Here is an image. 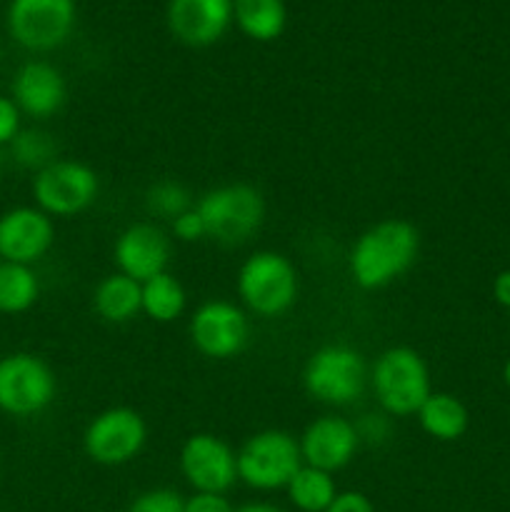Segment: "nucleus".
Wrapping results in <instances>:
<instances>
[{"label":"nucleus","instance_id":"12","mask_svg":"<svg viewBox=\"0 0 510 512\" xmlns=\"http://www.w3.org/2000/svg\"><path fill=\"white\" fill-rule=\"evenodd\" d=\"M180 473L195 493L225 495L238 483V455L213 433H195L180 445Z\"/></svg>","mask_w":510,"mask_h":512},{"label":"nucleus","instance_id":"16","mask_svg":"<svg viewBox=\"0 0 510 512\" xmlns=\"http://www.w3.org/2000/svg\"><path fill=\"white\" fill-rule=\"evenodd\" d=\"M165 18L175 40L190 48H208L233 23V0H170Z\"/></svg>","mask_w":510,"mask_h":512},{"label":"nucleus","instance_id":"28","mask_svg":"<svg viewBox=\"0 0 510 512\" xmlns=\"http://www.w3.org/2000/svg\"><path fill=\"white\" fill-rule=\"evenodd\" d=\"M170 233L180 243H200V240L208 238V230H205V223L198 210H195V205L180 213L175 220H170Z\"/></svg>","mask_w":510,"mask_h":512},{"label":"nucleus","instance_id":"31","mask_svg":"<svg viewBox=\"0 0 510 512\" xmlns=\"http://www.w3.org/2000/svg\"><path fill=\"white\" fill-rule=\"evenodd\" d=\"M325 512H375V505L370 503V498L358 490H345L338 493V498L330 503V508Z\"/></svg>","mask_w":510,"mask_h":512},{"label":"nucleus","instance_id":"15","mask_svg":"<svg viewBox=\"0 0 510 512\" xmlns=\"http://www.w3.org/2000/svg\"><path fill=\"white\" fill-rule=\"evenodd\" d=\"M173 255V245L165 230L155 223H133L115 238L113 263L118 273L145 283L165 273Z\"/></svg>","mask_w":510,"mask_h":512},{"label":"nucleus","instance_id":"7","mask_svg":"<svg viewBox=\"0 0 510 512\" xmlns=\"http://www.w3.org/2000/svg\"><path fill=\"white\" fill-rule=\"evenodd\" d=\"M58 378L35 353H8L0 358V413L30 418L53 405Z\"/></svg>","mask_w":510,"mask_h":512},{"label":"nucleus","instance_id":"29","mask_svg":"<svg viewBox=\"0 0 510 512\" xmlns=\"http://www.w3.org/2000/svg\"><path fill=\"white\" fill-rule=\"evenodd\" d=\"M20 120H23V113H20L18 105L13 103V98L0 95V148L13 143L15 135L23 130Z\"/></svg>","mask_w":510,"mask_h":512},{"label":"nucleus","instance_id":"34","mask_svg":"<svg viewBox=\"0 0 510 512\" xmlns=\"http://www.w3.org/2000/svg\"><path fill=\"white\" fill-rule=\"evenodd\" d=\"M503 383L510 388V358L505 360V365H503Z\"/></svg>","mask_w":510,"mask_h":512},{"label":"nucleus","instance_id":"10","mask_svg":"<svg viewBox=\"0 0 510 512\" xmlns=\"http://www.w3.org/2000/svg\"><path fill=\"white\" fill-rule=\"evenodd\" d=\"M75 28V0H10V38L30 53L60 48Z\"/></svg>","mask_w":510,"mask_h":512},{"label":"nucleus","instance_id":"14","mask_svg":"<svg viewBox=\"0 0 510 512\" xmlns=\"http://www.w3.org/2000/svg\"><path fill=\"white\" fill-rule=\"evenodd\" d=\"M298 445L303 465L335 475L353 463L360 448V438L355 423H350L348 418L320 415L300 433Z\"/></svg>","mask_w":510,"mask_h":512},{"label":"nucleus","instance_id":"1","mask_svg":"<svg viewBox=\"0 0 510 512\" xmlns=\"http://www.w3.org/2000/svg\"><path fill=\"white\" fill-rule=\"evenodd\" d=\"M420 255V233L403 218H388L358 235L348 255L350 280L360 290H383L403 278Z\"/></svg>","mask_w":510,"mask_h":512},{"label":"nucleus","instance_id":"4","mask_svg":"<svg viewBox=\"0 0 510 512\" xmlns=\"http://www.w3.org/2000/svg\"><path fill=\"white\" fill-rule=\"evenodd\" d=\"M195 210L203 218L208 238L220 245H243L263 228L265 200L248 183H228L200 195Z\"/></svg>","mask_w":510,"mask_h":512},{"label":"nucleus","instance_id":"30","mask_svg":"<svg viewBox=\"0 0 510 512\" xmlns=\"http://www.w3.org/2000/svg\"><path fill=\"white\" fill-rule=\"evenodd\" d=\"M183 512H235L230 500L218 493H193L185 500Z\"/></svg>","mask_w":510,"mask_h":512},{"label":"nucleus","instance_id":"19","mask_svg":"<svg viewBox=\"0 0 510 512\" xmlns=\"http://www.w3.org/2000/svg\"><path fill=\"white\" fill-rule=\"evenodd\" d=\"M140 293L138 280L128 278L123 273H110L95 285L93 290V308L105 323L123 325L130 323L140 313Z\"/></svg>","mask_w":510,"mask_h":512},{"label":"nucleus","instance_id":"3","mask_svg":"<svg viewBox=\"0 0 510 512\" xmlns=\"http://www.w3.org/2000/svg\"><path fill=\"white\" fill-rule=\"evenodd\" d=\"M235 288L245 313L258 318H280L298 300V268L278 250H255L240 265Z\"/></svg>","mask_w":510,"mask_h":512},{"label":"nucleus","instance_id":"26","mask_svg":"<svg viewBox=\"0 0 510 512\" xmlns=\"http://www.w3.org/2000/svg\"><path fill=\"white\" fill-rule=\"evenodd\" d=\"M183 495L170 488H153L140 493L125 512H183Z\"/></svg>","mask_w":510,"mask_h":512},{"label":"nucleus","instance_id":"11","mask_svg":"<svg viewBox=\"0 0 510 512\" xmlns=\"http://www.w3.org/2000/svg\"><path fill=\"white\" fill-rule=\"evenodd\" d=\"M188 335L203 358L230 360L248 345L250 318L245 308L230 300H208L190 315Z\"/></svg>","mask_w":510,"mask_h":512},{"label":"nucleus","instance_id":"25","mask_svg":"<svg viewBox=\"0 0 510 512\" xmlns=\"http://www.w3.org/2000/svg\"><path fill=\"white\" fill-rule=\"evenodd\" d=\"M193 208V195L185 188L180 180L163 178L155 180L148 190H145V210L153 218L160 220H175L180 213Z\"/></svg>","mask_w":510,"mask_h":512},{"label":"nucleus","instance_id":"20","mask_svg":"<svg viewBox=\"0 0 510 512\" xmlns=\"http://www.w3.org/2000/svg\"><path fill=\"white\" fill-rule=\"evenodd\" d=\"M233 20L250 40L270 43L283 35L288 10L283 0H233Z\"/></svg>","mask_w":510,"mask_h":512},{"label":"nucleus","instance_id":"17","mask_svg":"<svg viewBox=\"0 0 510 512\" xmlns=\"http://www.w3.org/2000/svg\"><path fill=\"white\" fill-rule=\"evenodd\" d=\"M10 98L18 105L20 113L43 120L63 108L65 98H68V83L53 63L28 60L13 75Z\"/></svg>","mask_w":510,"mask_h":512},{"label":"nucleus","instance_id":"33","mask_svg":"<svg viewBox=\"0 0 510 512\" xmlns=\"http://www.w3.org/2000/svg\"><path fill=\"white\" fill-rule=\"evenodd\" d=\"M235 512H285V510L278 508V505H273V503H248V505H240V508H235Z\"/></svg>","mask_w":510,"mask_h":512},{"label":"nucleus","instance_id":"21","mask_svg":"<svg viewBox=\"0 0 510 512\" xmlns=\"http://www.w3.org/2000/svg\"><path fill=\"white\" fill-rule=\"evenodd\" d=\"M140 293H143L140 313H145L155 323H173L185 313V305H188L183 283L168 270L140 283Z\"/></svg>","mask_w":510,"mask_h":512},{"label":"nucleus","instance_id":"6","mask_svg":"<svg viewBox=\"0 0 510 512\" xmlns=\"http://www.w3.org/2000/svg\"><path fill=\"white\" fill-rule=\"evenodd\" d=\"M235 455H238V480L258 493L285 490L303 465L298 438L278 428L250 435L235 450Z\"/></svg>","mask_w":510,"mask_h":512},{"label":"nucleus","instance_id":"9","mask_svg":"<svg viewBox=\"0 0 510 512\" xmlns=\"http://www.w3.org/2000/svg\"><path fill=\"white\" fill-rule=\"evenodd\" d=\"M148 443V423L133 408H108L95 415L83 433V450L95 465L120 468L143 453Z\"/></svg>","mask_w":510,"mask_h":512},{"label":"nucleus","instance_id":"24","mask_svg":"<svg viewBox=\"0 0 510 512\" xmlns=\"http://www.w3.org/2000/svg\"><path fill=\"white\" fill-rule=\"evenodd\" d=\"M10 148V158L25 170H43L48 168L50 163L58 160V143L50 133L40 128H23L13 138Z\"/></svg>","mask_w":510,"mask_h":512},{"label":"nucleus","instance_id":"22","mask_svg":"<svg viewBox=\"0 0 510 512\" xmlns=\"http://www.w3.org/2000/svg\"><path fill=\"white\" fill-rule=\"evenodd\" d=\"M285 493H288L290 505L298 512H325L330 508V503L338 498L340 490L330 473L310 468V465H300Z\"/></svg>","mask_w":510,"mask_h":512},{"label":"nucleus","instance_id":"27","mask_svg":"<svg viewBox=\"0 0 510 512\" xmlns=\"http://www.w3.org/2000/svg\"><path fill=\"white\" fill-rule=\"evenodd\" d=\"M355 430H358L360 445H383L388 443L390 438V415H385L383 410L380 413H365L363 418L355 423Z\"/></svg>","mask_w":510,"mask_h":512},{"label":"nucleus","instance_id":"18","mask_svg":"<svg viewBox=\"0 0 510 512\" xmlns=\"http://www.w3.org/2000/svg\"><path fill=\"white\" fill-rule=\"evenodd\" d=\"M420 430L438 443H455L468 433V408L453 393H435L415 413Z\"/></svg>","mask_w":510,"mask_h":512},{"label":"nucleus","instance_id":"23","mask_svg":"<svg viewBox=\"0 0 510 512\" xmlns=\"http://www.w3.org/2000/svg\"><path fill=\"white\" fill-rule=\"evenodd\" d=\"M40 298V280L30 265L0 263V313L20 315Z\"/></svg>","mask_w":510,"mask_h":512},{"label":"nucleus","instance_id":"8","mask_svg":"<svg viewBox=\"0 0 510 512\" xmlns=\"http://www.w3.org/2000/svg\"><path fill=\"white\" fill-rule=\"evenodd\" d=\"M100 180L90 165L80 160H55L33 178L35 208L50 218H73L98 200Z\"/></svg>","mask_w":510,"mask_h":512},{"label":"nucleus","instance_id":"13","mask_svg":"<svg viewBox=\"0 0 510 512\" xmlns=\"http://www.w3.org/2000/svg\"><path fill=\"white\" fill-rule=\"evenodd\" d=\"M53 243V218L35 205H18L0 215V258L5 263L33 268L50 253Z\"/></svg>","mask_w":510,"mask_h":512},{"label":"nucleus","instance_id":"5","mask_svg":"<svg viewBox=\"0 0 510 512\" xmlns=\"http://www.w3.org/2000/svg\"><path fill=\"white\" fill-rule=\"evenodd\" d=\"M368 385V365L360 350L350 345H323L303 368V388L318 403L330 408H348L358 403Z\"/></svg>","mask_w":510,"mask_h":512},{"label":"nucleus","instance_id":"35","mask_svg":"<svg viewBox=\"0 0 510 512\" xmlns=\"http://www.w3.org/2000/svg\"><path fill=\"white\" fill-rule=\"evenodd\" d=\"M0 165H3V158H0Z\"/></svg>","mask_w":510,"mask_h":512},{"label":"nucleus","instance_id":"2","mask_svg":"<svg viewBox=\"0 0 510 512\" xmlns=\"http://www.w3.org/2000/svg\"><path fill=\"white\" fill-rule=\"evenodd\" d=\"M368 383L380 410L390 418H410L433 395L428 363L408 345L383 350L370 368Z\"/></svg>","mask_w":510,"mask_h":512},{"label":"nucleus","instance_id":"32","mask_svg":"<svg viewBox=\"0 0 510 512\" xmlns=\"http://www.w3.org/2000/svg\"><path fill=\"white\" fill-rule=\"evenodd\" d=\"M493 298L500 308L510 310V270H500L493 280Z\"/></svg>","mask_w":510,"mask_h":512}]
</instances>
